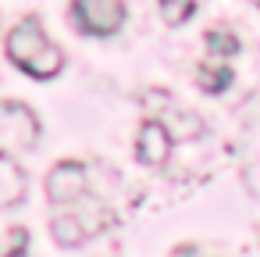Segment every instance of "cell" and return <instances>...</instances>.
Instances as JSON below:
<instances>
[{
	"label": "cell",
	"instance_id": "obj_1",
	"mask_svg": "<svg viewBox=\"0 0 260 257\" xmlns=\"http://www.w3.org/2000/svg\"><path fill=\"white\" fill-rule=\"evenodd\" d=\"M4 54H8V61L15 68H22L25 75H32L40 82H47V79H54V75L64 72V50L57 43H50V36L43 33V22L36 15L22 18L8 33Z\"/></svg>",
	"mask_w": 260,
	"mask_h": 257
},
{
	"label": "cell",
	"instance_id": "obj_2",
	"mask_svg": "<svg viewBox=\"0 0 260 257\" xmlns=\"http://www.w3.org/2000/svg\"><path fill=\"white\" fill-rule=\"evenodd\" d=\"M40 143V118L22 100H0V154L32 150Z\"/></svg>",
	"mask_w": 260,
	"mask_h": 257
},
{
	"label": "cell",
	"instance_id": "obj_3",
	"mask_svg": "<svg viewBox=\"0 0 260 257\" xmlns=\"http://www.w3.org/2000/svg\"><path fill=\"white\" fill-rule=\"evenodd\" d=\"M72 22L86 36H114L125 25L121 0H72Z\"/></svg>",
	"mask_w": 260,
	"mask_h": 257
},
{
	"label": "cell",
	"instance_id": "obj_4",
	"mask_svg": "<svg viewBox=\"0 0 260 257\" xmlns=\"http://www.w3.org/2000/svg\"><path fill=\"white\" fill-rule=\"evenodd\" d=\"M82 193H89V175L86 164L79 161H57L47 172V200L54 207H68L72 200H79Z\"/></svg>",
	"mask_w": 260,
	"mask_h": 257
},
{
	"label": "cell",
	"instance_id": "obj_5",
	"mask_svg": "<svg viewBox=\"0 0 260 257\" xmlns=\"http://www.w3.org/2000/svg\"><path fill=\"white\" fill-rule=\"evenodd\" d=\"M171 132L164 129L160 118H146L136 132V161L146 164V168H160L168 157H171Z\"/></svg>",
	"mask_w": 260,
	"mask_h": 257
},
{
	"label": "cell",
	"instance_id": "obj_6",
	"mask_svg": "<svg viewBox=\"0 0 260 257\" xmlns=\"http://www.w3.org/2000/svg\"><path fill=\"white\" fill-rule=\"evenodd\" d=\"M68 211L82 221V229L89 232V239H93V236H100L107 225H114V211H111L104 200L89 196V193H82L79 200H72V204H68Z\"/></svg>",
	"mask_w": 260,
	"mask_h": 257
},
{
	"label": "cell",
	"instance_id": "obj_7",
	"mask_svg": "<svg viewBox=\"0 0 260 257\" xmlns=\"http://www.w3.org/2000/svg\"><path fill=\"white\" fill-rule=\"evenodd\" d=\"M25 200V172L11 154H0V207H15Z\"/></svg>",
	"mask_w": 260,
	"mask_h": 257
},
{
	"label": "cell",
	"instance_id": "obj_8",
	"mask_svg": "<svg viewBox=\"0 0 260 257\" xmlns=\"http://www.w3.org/2000/svg\"><path fill=\"white\" fill-rule=\"evenodd\" d=\"M50 232H54V239H57V246H82L86 239H89V232L82 229V221L64 207V211H57L54 218H50Z\"/></svg>",
	"mask_w": 260,
	"mask_h": 257
},
{
	"label": "cell",
	"instance_id": "obj_9",
	"mask_svg": "<svg viewBox=\"0 0 260 257\" xmlns=\"http://www.w3.org/2000/svg\"><path fill=\"white\" fill-rule=\"evenodd\" d=\"M196 82H200L203 93H224V90L232 86V68L221 65V58L203 61V65L196 68Z\"/></svg>",
	"mask_w": 260,
	"mask_h": 257
},
{
	"label": "cell",
	"instance_id": "obj_10",
	"mask_svg": "<svg viewBox=\"0 0 260 257\" xmlns=\"http://www.w3.org/2000/svg\"><path fill=\"white\" fill-rule=\"evenodd\" d=\"M160 122L171 132V139H196V136H203V118H196L192 111H171V115H160Z\"/></svg>",
	"mask_w": 260,
	"mask_h": 257
},
{
	"label": "cell",
	"instance_id": "obj_11",
	"mask_svg": "<svg viewBox=\"0 0 260 257\" xmlns=\"http://www.w3.org/2000/svg\"><path fill=\"white\" fill-rule=\"evenodd\" d=\"M157 8H160V18L178 29V25H185V22L196 15L200 0H157Z\"/></svg>",
	"mask_w": 260,
	"mask_h": 257
},
{
	"label": "cell",
	"instance_id": "obj_12",
	"mask_svg": "<svg viewBox=\"0 0 260 257\" xmlns=\"http://www.w3.org/2000/svg\"><path fill=\"white\" fill-rule=\"evenodd\" d=\"M203 43H207V50L214 58H235L239 54V36L228 33V29H207Z\"/></svg>",
	"mask_w": 260,
	"mask_h": 257
},
{
	"label": "cell",
	"instance_id": "obj_13",
	"mask_svg": "<svg viewBox=\"0 0 260 257\" xmlns=\"http://www.w3.org/2000/svg\"><path fill=\"white\" fill-rule=\"evenodd\" d=\"M25 246H29V229L11 225V229H8V250H4V257H22Z\"/></svg>",
	"mask_w": 260,
	"mask_h": 257
},
{
	"label": "cell",
	"instance_id": "obj_14",
	"mask_svg": "<svg viewBox=\"0 0 260 257\" xmlns=\"http://www.w3.org/2000/svg\"><path fill=\"white\" fill-rule=\"evenodd\" d=\"M253 4H256V8H260V0H253Z\"/></svg>",
	"mask_w": 260,
	"mask_h": 257
}]
</instances>
